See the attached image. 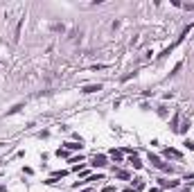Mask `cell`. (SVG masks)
<instances>
[{
	"label": "cell",
	"instance_id": "1",
	"mask_svg": "<svg viewBox=\"0 0 194 192\" xmlns=\"http://www.w3.org/2000/svg\"><path fill=\"white\" fill-rule=\"evenodd\" d=\"M149 163H151V165H156V167L162 169V172H172V167H169V165H165V163H162L156 154H151V152H149Z\"/></svg>",
	"mask_w": 194,
	"mask_h": 192
},
{
	"label": "cell",
	"instance_id": "14",
	"mask_svg": "<svg viewBox=\"0 0 194 192\" xmlns=\"http://www.w3.org/2000/svg\"><path fill=\"white\" fill-rule=\"evenodd\" d=\"M149 192H160V190H158V188H151V190H149Z\"/></svg>",
	"mask_w": 194,
	"mask_h": 192
},
{
	"label": "cell",
	"instance_id": "8",
	"mask_svg": "<svg viewBox=\"0 0 194 192\" xmlns=\"http://www.w3.org/2000/svg\"><path fill=\"white\" fill-rule=\"evenodd\" d=\"M115 176H117V179H124V181H127V179H129V172H124V169H117V172H115Z\"/></svg>",
	"mask_w": 194,
	"mask_h": 192
},
{
	"label": "cell",
	"instance_id": "2",
	"mask_svg": "<svg viewBox=\"0 0 194 192\" xmlns=\"http://www.w3.org/2000/svg\"><path fill=\"white\" fill-rule=\"evenodd\" d=\"M97 91H102V84H88V86L81 88V93H86V95L88 93H97Z\"/></svg>",
	"mask_w": 194,
	"mask_h": 192
},
{
	"label": "cell",
	"instance_id": "5",
	"mask_svg": "<svg viewBox=\"0 0 194 192\" xmlns=\"http://www.w3.org/2000/svg\"><path fill=\"white\" fill-rule=\"evenodd\" d=\"M162 188H178V181H160Z\"/></svg>",
	"mask_w": 194,
	"mask_h": 192
},
{
	"label": "cell",
	"instance_id": "12",
	"mask_svg": "<svg viewBox=\"0 0 194 192\" xmlns=\"http://www.w3.org/2000/svg\"><path fill=\"white\" fill-rule=\"evenodd\" d=\"M57 156H59V158H65V156H68V149H57Z\"/></svg>",
	"mask_w": 194,
	"mask_h": 192
},
{
	"label": "cell",
	"instance_id": "6",
	"mask_svg": "<svg viewBox=\"0 0 194 192\" xmlns=\"http://www.w3.org/2000/svg\"><path fill=\"white\" fill-rule=\"evenodd\" d=\"M178 120H181V115L176 113V115L172 118V131H178Z\"/></svg>",
	"mask_w": 194,
	"mask_h": 192
},
{
	"label": "cell",
	"instance_id": "7",
	"mask_svg": "<svg viewBox=\"0 0 194 192\" xmlns=\"http://www.w3.org/2000/svg\"><path fill=\"white\" fill-rule=\"evenodd\" d=\"M81 142H65V149H81Z\"/></svg>",
	"mask_w": 194,
	"mask_h": 192
},
{
	"label": "cell",
	"instance_id": "9",
	"mask_svg": "<svg viewBox=\"0 0 194 192\" xmlns=\"http://www.w3.org/2000/svg\"><path fill=\"white\" fill-rule=\"evenodd\" d=\"M20 109H23V104H16L14 109H9V111H7V115H14V113H18Z\"/></svg>",
	"mask_w": 194,
	"mask_h": 192
},
{
	"label": "cell",
	"instance_id": "3",
	"mask_svg": "<svg viewBox=\"0 0 194 192\" xmlns=\"http://www.w3.org/2000/svg\"><path fill=\"white\" fill-rule=\"evenodd\" d=\"M162 154H165V156H167V158H181V156H183V154H181V152H178V149H165V152H162Z\"/></svg>",
	"mask_w": 194,
	"mask_h": 192
},
{
	"label": "cell",
	"instance_id": "10",
	"mask_svg": "<svg viewBox=\"0 0 194 192\" xmlns=\"http://www.w3.org/2000/svg\"><path fill=\"white\" fill-rule=\"evenodd\" d=\"M111 156H113L115 160H122V152H117V149H113V152H111Z\"/></svg>",
	"mask_w": 194,
	"mask_h": 192
},
{
	"label": "cell",
	"instance_id": "13",
	"mask_svg": "<svg viewBox=\"0 0 194 192\" xmlns=\"http://www.w3.org/2000/svg\"><path fill=\"white\" fill-rule=\"evenodd\" d=\"M102 192H115V188H111V185H108V188H104Z\"/></svg>",
	"mask_w": 194,
	"mask_h": 192
},
{
	"label": "cell",
	"instance_id": "4",
	"mask_svg": "<svg viewBox=\"0 0 194 192\" xmlns=\"http://www.w3.org/2000/svg\"><path fill=\"white\" fill-rule=\"evenodd\" d=\"M93 165H95V167H104V165H106V156H102V154H97L95 158H93Z\"/></svg>",
	"mask_w": 194,
	"mask_h": 192
},
{
	"label": "cell",
	"instance_id": "11",
	"mask_svg": "<svg viewBox=\"0 0 194 192\" xmlns=\"http://www.w3.org/2000/svg\"><path fill=\"white\" fill-rule=\"evenodd\" d=\"M131 163H133V167H135V169H140V167H142V163L135 158V156H131Z\"/></svg>",
	"mask_w": 194,
	"mask_h": 192
},
{
	"label": "cell",
	"instance_id": "15",
	"mask_svg": "<svg viewBox=\"0 0 194 192\" xmlns=\"http://www.w3.org/2000/svg\"><path fill=\"white\" fill-rule=\"evenodd\" d=\"M81 192H90V190H81Z\"/></svg>",
	"mask_w": 194,
	"mask_h": 192
}]
</instances>
